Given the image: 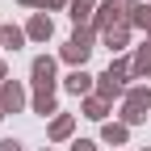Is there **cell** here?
Wrapping results in <instances>:
<instances>
[{
    "mask_svg": "<svg viewBox=\"0 0 151 151\" xmlns=\"http://www.w3.org/2000/svg\"><path fill=\"white\" fill-rule=\"evenodd\" d=\"M147 105H151V92H143V88L130 92V101H126V118H130V122H143V118H147Z\"/></svg>",
    "mask_w": 151,
    "mask_h": 151,
    "instance_id": "1",
    "label": "cell"
},
{
    "mask_svg": "<svg viewBox=\"0 0 151 151\" xmlns=\"http://www.w3.org/2000/svg\"><path fill=\"white\" fill-rule=\"evenodd\" d=\"M88 50H92V46H88V34H76L71 42H67V50H63V55H67L71 63H84V55H88Z\"/></svg>",
    "mask_w": 151,
    "mask_h": 151,
    "instance_id": "2",
    "label": "cell"
},
{
    "mask_svg": "<svg viewBox=\"0 0 151 151\" xmlns=\"http://www.w3.org/2000/svg\"><path fill=\"white\" fill-rule=\"evenodd\" d=\"M21 101H25V97H21V88H17V84H4V97H0V109H9V113H13V109H21Z\"/></svg>",
    "mask_w": 151,
    "mask_h": 151,
    "instance_id": "3",
    "label": "cell"
},
{
    "mask_svg": "<svg viewBox=\"0 0 151 151\" xmlns=\"http://www.w3.org/2000/svg\"><path fill=\"white\" fill-rule=\"evenodd\" d=\"M29 34L34 38H50V21H46V17H34V21H29Z\"/></svg>",
    "mask_w": 151,
    "mask_h": 151,
    "instance_id": "4",
    "label": "cell"
},
{
    "mask_svg": "<svg viewBox=\"0 0 151 151\" xmlns=\"http://www.w3.org/2000/svg\"><path fill=\"white\" fill-rule=\"evenodd\" d=\"M67 88H71V92H84V88H88V76H84V71L67 76Z\"/></svg>",
    "mask_w": 151,
    "mask_h": 151,
    "instance_id": "5",
    "label": "cell"
},
{
    "mask_svg": "<svg viewBox=\"0 0 151 151\" xmlns=\"http://www.w3.org/2000/svg\"><path fill=\"white\" fill-rule=\"evenodd\" d=\"M0 38H4V46H13V50L21 46V29H0Z\"/></svg>",
    "mask_w": 151,
    "mask_h": 151,
    "instance_id": "6",
    "label": "cell"
},
{
    "mask_svg": "<svg viewBox=\"0 0 151 151\" xmlns=\"http://www.w3.org/2000/svg\"><path fill=\"white\" fill-rule=\"evenodd\" d=\"M134 67H139V71H151V42L139 50V63H134Z\"/></svg>",
    "mask_w": 151,
    "mask_h": 151,
    "instance_id": "7",
    "label": "cell"
},
{
    "mask_svg": "<svg viewBox=\"0 0 151 151\" xmlns=\"http://www.w3.org/2000/svg\"><path fill=\"white\" fill-rule=\"evenodd\" d=\"M105 139H109V143H122L126 130H122V126H105Z\"/></svg>",
    "mask_w": 151,
    "mask_h": 151,
    "instance_id": "8",
    "label": "cell"
},
{
    "mask_svg": "<svg viewBox=\"0 0 151 151\" xmlns=\"http://www.w3.org/2000/svg\"><path fill=\"white\" fill-rule=\"evenodd\" d=\"M67 130H71V122H67V118H59V122H55V139H63Z\"/></svg>",
    "mask_w": 151,
    "mask_h": 151,
    "instance_id": "9",
    "label": "cell"
},
{
    "mask_svg": "<svg viewBox=\"0 0 151 151\" xmlns=\"http://www.w3.org/2000/svg\"><path fill=\"white\" fill-rule=\"evenodd\" d=\"M0 151H21V143H13V139H4V143H0Z\"/></svg>",
    "mask_w": 151,
    "mask_h": 151,
    "instance_id": "10",
    "label": "cell"
},
{
    "mask_svg": "<svg viewBox=\"0 0 151 151\" xmlns=\"http://www.w3.org/2000/svg\"><path fill=\"white\" fill-rule=\"evenodd\" d=\"M71 151H92V143H76V147H71Z\"/></svg>",
    "mask_w": 151,
    "mask_h": 151,
    "instance_id": "11",
    "label": "cell"
},
{
    "mask_svg": "<svg viewBox=\"0 0 151 151\" xmlns=\"http://www.w3.org/2000/svg\"><path fill=\"white\" fill-rule=\"evenodd\" d=\"M0 76H4V63H0Z\"/></svg>",
    "mask_w": 151,
    "mask_h": 151,
    "instance_id": "12",
    "label": "cell"
}]
</instances>
